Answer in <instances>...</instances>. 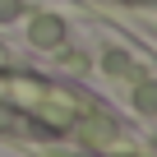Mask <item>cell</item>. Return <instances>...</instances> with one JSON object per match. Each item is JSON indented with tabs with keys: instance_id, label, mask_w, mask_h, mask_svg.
Here are the masks:
<instances>
[{
	"instance_id": "1",
	"label": "cell",
	"mask_w": 157,
	"mask_h": 157,
	"mask_svg": "<svg viewBox=\"0 0 157 157\" xmlns=\"http://www.w3.org/2000/svg\"><path fill=\"white\" fill-rule=\"evenodd\" d=\"M33 37H37L42 46H51V42H60V23H51V19H37V28H33Z\"/></svg>"
},
{
	"instance_id": "2",
	"label": "cell",
	"mask_w": 157,
	"mask_h": 157,
	"mask_svg": "<svg viewBox=\"0 0 157 157\" xmlns=\"http://www.w3.org/2000/svg\"><path fill=\"white\" fill-rule=\"evenodd\" d=\"M139 106H143V111H157V88H143V93H139Z\"/></svg>"
},
{
	"instance_id": "3",
	"label": "cell",
	"mask_w": 157,
	"mask_h": 157,
	"mask_svg": "<svg viewBox=\"0 0 157 157\" xmlns=\"http://www.w3.org/2000/svg\"><path fill=\"white\" fill-rule=\"evenodd\" d=\"M19 10V0H0V14H14Z\"/></svg>"
}]
</instances>
